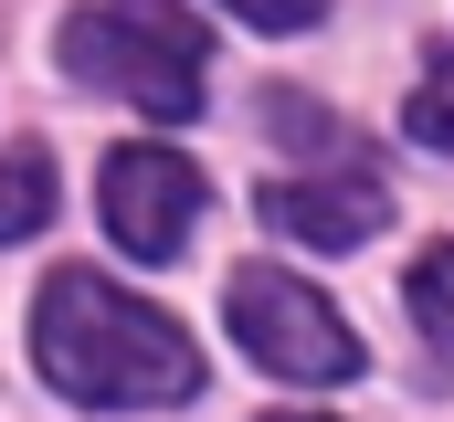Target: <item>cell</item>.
<instances>
[{
  "mask_svg": "<svg viewBox=\"0 0 454 422\" xmlns=\"http://www.w3.org/2000/svg\"><path fill=\"white\" fill-rule=\"evenodd\" d=\"M32 359L64 402L85 412H169L201 391V348L180 316H159L148 296L106 285L96 264H53L32 296Z\"/></svg>",
  "mask_w": 454,
  "mask_h": 422,
  "instance_id": "cell-1",
  "label": "cell"
},
{
  "mask_svg": "<svg viewBox=\"0 0 454 422\" xmlns=\"http://www.w3.org/2000/svg\"><path fill=\"white\" fill-rule=\"evenodd\" d=\"M64 74L96 85V96H127L137 116H159V127H180V116H201L212 32L180 0H85L64 21Z\"/></svg>",
  "mask_w": 454,
  "mask_h": 422,
  "instance_id": "cell-2",
  "label": "cell"
},
{
  "mask_svg": "<svg viewBox=\"0 0 454 422\" xmlns=\"http://www.w3.org/2000/svg\"><path fill=\"white\" fill-rule=\"evenodd\" d=\"M232 338H243L275 380H348V370H359L348 316L328 307L317 285H296L286 264H243V275H232Z\"/></svg>",
  "mask_w": 454,
  "mask_h": 422,
  "instance_id": "cell-3",
  "label": "cell"
},
{
  "mask_svg": "<svg viewBox=\"0 0 454 422\" xmlns=\"http://www.w3.org/2000/svg\"><path fill=\"white\" fill-rule=\"evenodd\" d=\"M96 201H106V232L137 264H169L191 243V222H201V169L180 148H116L106 180H96Z\"/></svg>",
  "mask_w": 454,
  "mask_h": 422,
  "instance_id": "cell-4",
  "label": "cell"
},
{
  "mask_svg": "<svg viewBox=\"0 0 454 422\" xmlns=\"http://www.w3.org/2000/svg\"><path fill=\"white\" fill-rule=\"evenodd\" d=\"M264 222L296 232V243H317V254H348V243H370L391 222V191L370 169H348V180H275L264 191Z\"/></svg>",
  "mask_w": 454,
  "mask_h": 422,
  "instance_id": "cell-5",
  "label": "cell"
},
{
  "mask_svg": "<svg viewBox=\"0 0 454 422\" xmlns=\"http://www.w3.org/2000/svg\"><path fill=\"white\" fill-rule=\"evenodd\" d=\"M43 222H53V159L43 148H11L0 159V243H21Z\"/></svg>",
  "mask_w": 454,
  "mask_h": 422,
  "instance_id": "cell-6",
  "label": "cell"
},
{
  "mask_svg": "<svg viewBox=\"0 0 454 422\" xmlns=\"http://www.w3.org/2000/svg\"><path fill=\"white\" fill-rule=\"evenodd\" d=\"M264 127H275L286 148H328V159H359V148H348V127H339V116H328V106H307V96H286V85L264 96Z\"/></svg>",
  "mask_w": 454,
  "mask_h": 422,
  "instance_id": "cell-7",
  "label": "cell"
},
{
  "mask_svg": "<svg viewBox=\"0 0 454 422\" xmlns=\"http://www.w3.org/2000/svg\"><path fill=\"white\" fill-rule=\"evenodd\" d=\"M402 127H412L423 148H454V53L423 64V85H412V106H402Z\"/></svg>",
  "mask_w": 454,
  "mask_h": 422,
  "instance_id": "cell-8",
  "label": "cell"
},
{
  "mask_svg": "<svg viewBox=\"0 0 454 422\" xmlns=\"http://www.w3.org/2000/svg\"><path fill=\"white\" fill-rule=\"evenodd\" d=\"M412 316H423V338H444V348H454V232L412 264Z\"/></svg>",
  "mask_w": 454,
  "mask_h": 422,
  "instance_id": "cell-9",
  "label": "cell"
},
{
  "mask_svg": "<svg viewBox=\"0 0 454 422\" xmlns=\"http://www.w3.org/2000/svg\"><path fill=\"white\" fill-rule=\"evenodd\" d=\"M223 11H243L254 32H307V21H317L328 0H223Z\"/></svg>",
  "mask_w": 454,
  "mask_h": 422,
  "instance_id": "cell-10",
  "label": "cell"
},
{
  "mask_svg": "<svg viewBox=\"0 0 454 422\" xmlns=\"http://www.w3.org/2000/svg\"><path fill=\"white\" fill-rule=\"evenodd\" d=\"M275 422H317V412H275Z\"/></svg>",
  "mask_w": 454,
  "mask_h": 422,
  "instance_id": "cell-11",
  "label": "cell"
}]
</instances>
